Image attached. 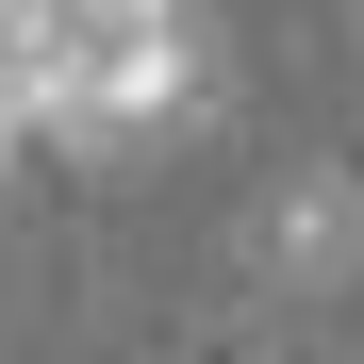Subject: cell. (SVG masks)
Returning <instances> with one entry per match:
<instances>
[{
    "label": "cell",
    "instance_id": "obj_1",
    "mask_svg": "<svg viewBox=\"0 0 364 364\" xmlns=\"http://www.w3.org/2000/svg\"><path fill=\"white\" fill-rule=\"evenodd\" d=\"M199 116V0H0V149H149Z\"/></svg>",
    "mask_w": 364,
    "mask_h": 364
},
{
    "label": "cell",
    "instance_id": "obj_2",
    "mask_svg": "<svg viewBox=\"0 0 364 364\" xmlns=\"http://www.w3.org/2000/svg\"><path fill=\"white\" fill-rule=\"evenodd\" d=\"M364 265V182H282L265 199V282H348Z\"/></svg>",
    "mask_w": 364,
    "mask_h": 364
}]
</instances>
